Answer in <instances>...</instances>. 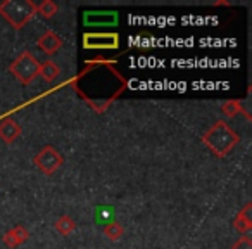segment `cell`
Masks as SVG:
<instances>
[{"label": "cell", "instance_id": "7a4b0ae2", "mask_svg": "<svg viewBox=\"0 0 252 249\" xmlns=\"http://www.w3.org/2000/svg\"><path fill=\"white\" fill-rule=\"evenodd\" d=\"M83 25L88 28H112L118 25L116 11H87L83 14Z\"/></svg>", "mask_w": 252, "mask_h": 249}, {"label": "cell", "instance_id": "6da1fadb", "mask_svg": "<svg viewBox=\"0 0 252 249\" xmlns=\"http://www.w3.org/2000/svg\"><path fill=\"white\" fill-rule=\"evenodd\" d=\"M85 49H95V50H112L118 49L119 36L116 33H88L83 36Z\"/></svg>", "mask_w": 252, "mask_h": 249}, {"label": "cell", "instance_id": "3957f363", "mask_svg": "<svg viewBox=\"0 0 252 249\" xmlns=\"http://www.w3.org/2000/svg\"><path fill=\"white\" fill-rule=\"evenodd\" d=\"M95 221L98 225H109L114 221L116 218V210L112 206H97L95 208Z\"/></svg>", "mask_w": 252, "mask_h": 249}]
</instances>
